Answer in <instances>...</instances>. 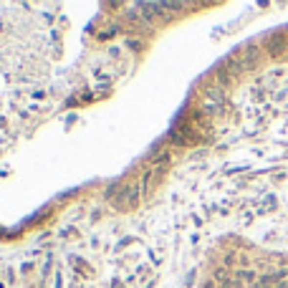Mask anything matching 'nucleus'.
Returning a JSON list of instances; mask_svg holds the SVG:
<instances>
[{
	"instance_id": "nucleus-1",
	"label": "nucleus",
	"mask_w": 288,
	"mask_h": 288,
	"mask_svg": "<svg viewBox=\"0 0 288 288\" xmlns=\"http://www.w3.org/2000/svg\"><path fill=\"white\" fill-rule=\"evenodd\" d=\"M109 200L116 210H134L136 205H139V190H136V175L127 177L124 182H121L119 187L111 190Z\"/></svg>"
}]
</instances>
